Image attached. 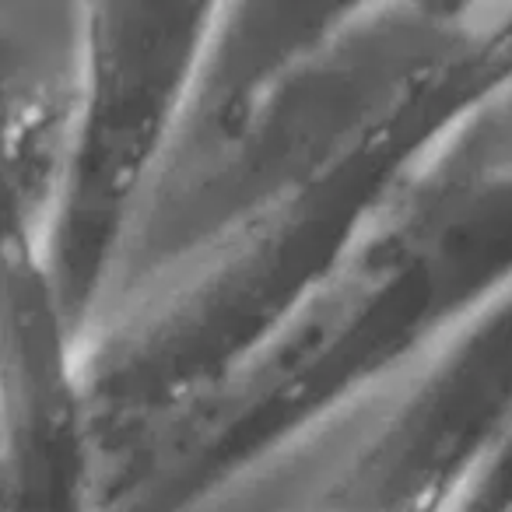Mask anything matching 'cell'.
<instances>
[{
    "instance_id": "obj_1",
    "label": "cell",
    "mask_w": 512,
    "mask_h": 512,
    "mask_svg": "<svg viewBox=\"0 0 512 512\" xmlns=\"http://www.w3.org/2000/svg\"><path fill=\"white\" fill-rule=\"evenodd\" d=\"M512 88V4H214L78 341L88 498L267 351L404 176Z\"/></svg>"
},
{
    "instance_id": "obj_2",
    "label": "cell",
    "mask_w": 512,
    "mask_h": 512,
    "mask_svg": "<svg viewBox=\"0 0 512 512\" xmlns=\"http://www.w3.org/2000/svg\"><path fill=\"white\" fill-rule=\"evenodd\" d=\"M512 292V88L393 190L299 320L214 397L95 484L92 512H200L386 386Z\"/></svg>"
},
{
    "instance_id": "obj_3",
    "label": "cell",
    "mask_w": 512,
    "mask_h": 512,
    "mask_svg": "<svg viewBox=\"0 0 512 512\" xmlns=\"http://www.w3.org/2000/svg\"><path fill=\"white\" fill-rule=\"evenodd\" d=\"M214 4H78V92L43 239L74 344L113 281L141 200L176 134Z\"/></svg>"
},
{
    "instance_id": "obj_4",
    "label": "cell",
    "mask_w": 512,
    "mask_h": 512,
    "mask_svg": "<svg viewBox=\"0 0 512 512\" xmlns=\"http://www.w3.org/2000/svg\"><path fill=\"white\" fill-rule=\"evenodd\" d=\"M295 512H456L512 428V292L386 386Z\"/></svg>"
},
{
    "instance_id": "obj_5",
    "label": "cell",
    "mask_w": 512,
    "mask_h": 512,
    "mask_svg": "<svg viewBox=\"0 0 512 512\" xmlns=\"http://www.w3.org/2000/svg\"><path fill=\"white\" fill-rule=\"evenodd\" d=\"M78 92L74 8L0 4V228L46 239Z\"/></svg>"
}]
</instances>
